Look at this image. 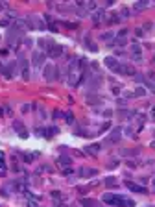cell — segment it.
<instances>
[{"label":"cell","mask_w":155,"mask_h":207,"mask_svg":"<svg viewBox=\"0 0 155 207\" xmlns=\"http://www.w3.org/2000/svg\"><path fill=\"white\" fill-rule=\"evenodd\" d=\"M103 202L115 207H135V202L122 194H103Z\"/></svg>","instance_id":"cell-1"},{"label":"cell","mask_w":155,"mask_h":207,"mask_svg":"<svg viewBox=\"0 0 155 207\" xmlns=\"http://www.w3.org/2000/svg\"><path fill=\"white\" fill-rule=\"evenodd\" d=\"M20 26H22V22L19 20V22L15 24V28H11V30H9V33H8V45H15V43H17V39L22 35V32L19 30Z\"/></svg>","instance_id":"cell-2"},{"label":"cell","mask_w":155,"mask_h":207,"mask_svg":"<svg viewBox=\"0 0 155 207\" xmlns=\"http://www.w3.org/2000/svg\"><path fill=\"white\" fill-rule=\"evenodd\" d=\"M105 67L107 68H111L113 72H116V74H122V63L118 61L116 58H105Z\"/></svg>","instance_id":"cell-3"},{"label":"cell","mask_w":155,"mask_h":207,"mask_svg":"<svg viewBox=\"0 0 155 207\" xmlns=\"http://www.w3.org/2000/svg\"><path fill=\"white\" fill-rule=\"evenodd\" d=\"M131 58H133V61H137V63L142 61V48H140V45H137V43L131 45Z\"/></svg>","instance_id":"cell-4"},{"label":"cell","mask_w":155,"mask_h":207,"mask_svg":"<svg viewBox=\"0 0 155 207\" xmlns=\"http://www.w3.org/2000/svg\"><path fill=\"white\" fill-rule=\"evenodd\" d=\"M19 67H20V74H22V78L28 80V78H30V65H28V59L19 58Z\"/></svg>","instance_id":"cell-5"},{"label":"cell","mask_w":155,"mask_h":207,"mask_svg":"<svg viewBox=\"0 0 155 207\" xmlns=\"http://www.w3.org/2000/svg\"><path fill=\"white\" fill-rule=\"evenodd\" d=\"M13 129H15V132L19 133V137H22V139L28 137V129L24 128V124L20 120H13Z\"/></svg>","instance_id":"cell-6"},{"label":"cell","mask_w":155,"mask_h":207,"mask_svg":"<svg viewBox=\"0 0 155 207\" xmlns=\"http://www.w3.org/2000/svg\"><path fill=\"white\" fill-rule=\"evenodd\" d=\"M55 133H59V129L55 128V126H52V128H43V129H37V135H41V137H46V139H50L52 135H55Z\"/></svg>","instance_id":"cell-7"},{"label":"cell","mask_w":155,"mask_h":207,"mask_svg":"<svg viewBox=\"0 0 155 207\" xmlns=\"http://www.w3.org/2000/svg\"><path fill=\"white\" fill-rule=\"evenodd\" d=\"M44 58H46V56H44V52H33V56H32V59H33V61H32L33 67H37V68H39L41 65H43Z\"/></svg>","instance_id":"cell-8"},{"label":"cell","mask_w":155,"mask_h":207,"mask_svg":"<svg viewBox=\"0 0 155 207\" xmlns=\"http://www.w3.org/2000/svg\"><path fill=\"white\" fill-rule=\"evenodd\" d=\"M61 54H63V46L61 45H52L50 46V50H48V56H50V58H59L61 56Z\"/></svg>","instance_id":"cell-9"},{"label":"cell","mask_w":155,"mask_h":207,"mask_svg":"<svg viewBox=\"0 0 155 207\" xmlns=\"http://www.w3.org/2000/svg\"><path fill=\"white\" fill-rule=\"evenodd\" d=\"M126 187H128L129 190H133V192H142V194H146V187L144 185H135V183H131V181H126Z\"/></svg>","instance_id":"cell-10"},{"label":"cell","mask_w":155,"mask_h":207,"mask_svg":"<svg viewBox=\"0 0 155 207\" xmlns=\"http://www.w3.org/2000/svg\"><path fill=\"white\" fill-rule=\"evenodd\" d=\"M98 172L94 168H80V176L81 178H90V176H96Z\"/></svg>","instance_id":"cell-11"},{"label":"cell","mask_w":155,"mask_h":207,"mask_svg":"<svg viewBox=\"0 0 155 207\" xmlns=\"http://www.w3.org/2000/svg\"><path fill=\"white\" fill-rule=\"evenodd\" d=\"M54 70H55V68H54L52 65H46V67H44V78H46L48 81H52V80H54V76H52V74H54Z\"/></svg>","instance_id":"cell-12"},{"label":"cell","mask_w":155,"mask_h":207,"mask_svg":"<svg viewBox=\"0 0 155 207\" xmlns=\"http://www.w3.org/2000/svg\"><path fill=\"white\" fill-rule=\"evenodd\" d=\"M120 132H122V129H120V128H116V129H113V133L109 135V142H115V141H118V139H120Z\"/></svg>","instance_id":"cell-13"},{"label":"cell","mask_w":155,"mask_h":207,"mask_svg":"<svg viewBox=\"0 0 155 207\" xmlns=\"http://www.w3.org/2000/svg\"><path fill=\"white\" fill-rule=\"evenodd\" d=\"M144 94H146V89L144 87H138L135 93H129L128 96H129V98H137V96H144Z\"/></svg>","instance_id":"cell-14"},{"label":"cell","mask_w":155,"mask_h":207,"mask_svg":"<svg viewBox=\"0 0 155 207\" xmlns=\"http://www.w3.org/2000/svg\"><path fill=\"white\" fill-rule=\"evenodd\" d=\"M57 161L61 163V167H70V163H72V159H70V157H67V155H61Z\"/></svg>","instance_id":"cell-15"},{"label":"cell","mask_w":155,"mask_h":207,"mask_svg":"<svg viewBox=\"0 0 155 207\" xmlns=\"http://www.w3.org/2000/svg\"><path fill=\"white\" fill-rule=\"evenodd\" d=\"M81 205L83 207H96V202H94V200H89V198H83L81 200Z\"/></svg>","instance_id":"cell-16"},{"label":"cell","mask_w":155,"mask_h":207,"mask_svg":"<svg viewBox=\"0 0 155 207\" xmlns=\"http://www.w3.org/2000/svg\"><path fill=\"white\" fill-rule=\"evenodd\" d=\"M93 19H94V22H100V20H103V9H100V11H96Z\"/></svg>","instance_id":"cell-17"},{"label":"cell","mask_w":155,"mask_h":207,"mask_svg":"<svg viewBox=\"0 0 155 207\" xmlns=\"http://www.w3.org/2000/svg\"><path fill=\"white\" fill-rule=\"evenodd\" d=\"M142 83H144L148 89H150L151 93H155V83H153V81H150V80H142Z\"/></svg>","instance_id":"cell-18"},{"label":"cell","mask_w":155,"mask_h":207,"mask_svg":"<svg viewBox=\"0 0 155 207\" xmlns=\"http://www.w3.org/2000/svg\"><path fill=\"white\" fill-rule=\"evenodd\" d=\"M0 168H6V155H4V152H0Z\"/></svg>","instance_id":"cell-19"},{"label":"cell","mask_w":155,"mask_h":207,"mask_svg":"<svg viewBox=\"0 0 155 207\" xmlns=\"http://www.w3.org/2000/svg\"><path fill=\"white\" fill-rule=\"evenodd\" d=\"M87 150H89V154H96V152L100 150V144H93V146H89Z\"/></svg>","instance_id":"cell-20"},{"label":"cell","mask_w":155,"mask_h":207,"mask_svg":"<svg viewBox=\"0 0 155 207\" xmlns=\"http://www.w3.org/2000/svg\"><path fill=\"white\" fill-rule=\"evenodd\" d=\"M146 6H148V2H137V4H135V9H138V11H140V9H144Z\"/></svg>","instance_id":"cell-21"},{"label":"cell","mask_w":155,"mask_h":207,"mask_svg":"<svg viewBox=\"0 0 155 207\" xmlns=\"http://www.w3.org/2000/svg\"><path fill=\"white\" fill-rule=\"evenodd\" d=\"M65 119H67L68 124H72V122H74V115H72V113H65Z\"/></svg>","instance_id":"cell-22"},{"label":"cell","mask_w":155,"mask_h":207,"mask_svg":"<svg viewBox=\"0 0 155 207\" xmlns=\"http://www.w3.org/2000/svg\"><path fill=\"white\" fill-rule=\"evenodd\" d=\"M138 150H131V152H122V155H137Z\"/></svg>","instance_id":"cell-23"},{"label":"cell","mask_w":155,"mask_h":207,"mask_svg":"<svg viewBox=\"0 0 155 207\" xmlns=\"http://www.w3.org/2000/svg\"><path fill=\"white\" fill-rule=\"evenodd\" d=\"M116 181H115V178H107V179H105V185H109V187H111V185H115Z\"/></svg>","instance_id":"cell-24"},{"label":"cell","mask_w":155,"mask_h":207,"mask_svg":"<svg viewBox=\"0 0 155 207\" xmlns=\"http://www.w3.org/2000/svg\"><path fill=\"white\" fill-rule=\"evenodd\" d=\"M52 198H55V200H61V192H59V190H54V192H52Z\"/></svg>","instance_id":"cell-25"},{"label":"cell","mask_w":155,"mask_h":207,"mask_svg":"<svg viewBox=\"0 0 155 207\" xmlns=\"http://www.w3.org/2000/svg\"><path fill=\"white\" fill-rule=\"evenodd\" d=\"M120 13H122L124 17H128V15H129V9H128V8H122V11H120Z\"/></svg>","instance_id":"cell-26"},{"label":"cell","mask_w":155,"mask_h":207,"mask_svg":"<svg viewBox=\"0 0 155 207\" xmlns=\"http://www.w3.org/2000/svg\"><path fill=\"white\" fill-rule=\"evenodd\" d=\"M113 93L118 94V93H120V87H118V85H116V87H113Z\"/></svg>","instance_id":"cell-27"},{"label":"cell","mask_w":155,"mask_h":207,"mask_svg":"<svg viewBox=\"0 0 155 207\" xmlns=\"http://www.w3.org/2000/svg\"><path fill=\"white\" fill-rule=\"evenodd\" d=\"M135 33H137V35H142L144 32H142V28H137V30H135Z\"/></svg>","instance_id":"cell-28"},{"label":"cell","mask_w":155,"mask_h":207,"mask_svg":"<svg viewBox=\"0 0 155 207\" xmlns=\"http://www.w3.org/2000/svg\"><path fill=\"white\" fill-rule=\"evenodd\" d=\"M151 116L155 119V106H153V109H151Z\"/></svg>","instance_id":"cell-29"},{"label":"cell","mask_w":155,"mask_h":207,"mask_svg":"<svg viewBox=\"0 0 155 207\" xmlns=\"http://www.w3.org/2000/svg\"><path fill=\"white\" fill-rule=\"evenodd\" d=\"M59 207H67V205H59Z\"/></svg>","instance_id":"cell-30"},{"label":"cell","mask_w":155,"mask_h":207,"mask_svg":"<svg viewBox=\"0 0 155 207\" xmlns=\"http://www.w3.org/2000/svg\"><path fill=\"white\" fill-rule=\"evenodd\" d=\"M153 185H155V179H153Z\"/></svg>","instance_id":"cell-31"}]
</instances>
